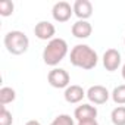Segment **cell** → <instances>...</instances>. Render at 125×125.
<instances>
[{
    "instance_id": "cell-1",
    "label": "cell",
    "mask_w": 125,
    "mask_h": 125,
    "mask_svg": "<svg viewBox=\"0 0 125 125\" xmlns=\"http://www.w3.org/2000/svg\"><path fill=\"white\" fill-rule=\"evenodd\" d=\"M69 60L74 66L81 68L84 71H90L97 66L99 56H97V52L88 44H77L71 49Z\"/></svg>"
},
{
    "instance_id": "cell-2",
    "label": "cell",
    "mask_w": 125,
    "mask_h": 125,
    "mask_svg": "<svg viewBox=\"0 0 125 125\" xmlns=\"http://www.w3.org/2000/svg\"><path fill=\"white\" fill-rule=\"evenodd\" d=\"M68 52H69L68 43L63 38H60V37H54L44 47V50H43V60H44V63L49 65V66H56L66 57Z\"/></svg>"
},
{
    "instance_id": "cell-3",
    "label": "cell",
    "mask_w": 125,
    "mask_h": 125,
    "mask_svg": "<svg viewBox=\"0 0 125 125\" xmlns=\"http://www.w3.org/2000/svg\"><path fill=\"white\" fill-rule=\"evenodd\" d=\"M3 43H5L6 50L10 54H15V56L27 53V50L30 47V38L27 37L25 32H22L19 30L9 31L3 38Z\"/></svg>"
},
{
    "instance_id": "cell-4",
    "label": "cell",
    "mask_w": 125,
    "mask_h": 125,
    "mask_svg": "<svg viewBox=\"0 0 125 125\" xmlns=\"http://www.w3.org/2000/svg\"><path fill=\"white\" fill-rule=\"evenodd\" d=\"M47 81L53 88H68L71 83V77L68 71L63 68H53L47 75Z\"/></svg>"
},
{
    "instance_id": "cell-5",
    "label": "cell",
    "mask_w": 125,
    "mask_h": 125,
    "mask_svg": "<svg viewBox=\"0 0 125 125\" xmlns=\"http://www.w3.org/2000/svg\"><path fill=\"white\" fill-rule=\"evenodd\" d=\"M74 15V8L68 2H57L52 8V16L56 22H68Z\"/></svg>"
},
{
    "instance_id": "cell-6",
    "label": "cell",
    "mask_w": 125,
    "mask_h": 125,
    "mask_svg": "<svg viewBox=\"0 0 125 125\" xmlns=\"http://www.w3.org/2000/svg\"><path fill=\"white\" fill-rule=\"evenodd\" d=\"M110 97V93L106 87L103 85H91L88 90H87V99L90 100V103H94V104H104Z\"/></svg>"
},
{
    "instance_id": "cell-7",
    "label": "cell",
    "mask_w": 125,
    "mask_h": 125,
    "mask_svg": "<svg viewBox=\"0 0 125 125\" xmlns=\"http://www.w3.org/2000/svg\"><path fill=\"white\" fill-rule=\"evenodd\" d=\"M103 66L106 71L109 72H113L116 71L119 66H121V62H122V56L119 53V50L116 49H107L104 53H103Z\"/></svg>"
},
{
    "instance_id": "cell-8",
    "label": "cell",
    "mask_w": 125,
    "mask_h": 125,
    "mask_svg": "<svg viewBox=\"0 0 125 125\" xmlns=\"http://www.w3.org/2000/svg\"><path fill=\"white\" fill-rule=\"evenodd\" d=\"M34 34L38 40H43V41H50L54 38V34H56V28L52 22L49 21H40L38 24H35L34 27Z\"/></svg>"
},
{
    "instance_id": "cell-9",
    "label": "cell",
    "mask_w": 125,
    "mask_h": 125,
    "mask_svg": "<svg viewBox=\"0 0 125 125\" xmlns=\"http://www.w3.org/2000/svg\"><path fill=\"white\" fill-rule=\"evenodd\" d=\"M72 8H74V15L81 21H87L93 15V3L90 0H75Z\"/></svg>"
},
{
    "instance_id": "cell-10",
    "label": "cell",
    "mask_w": 125,
    "mask_h": 125,
    "mask_svg": "<svg viewBox=\"0 0 125 125\" xmlns=\"http://www.w3.org/2000/svg\"><path fill=\"white\" fill-rule=\"evenodd\" d=\"M74 118L80 121H87V119H96L97 118V107L90 104V103H83L75 107L74 110Z\"/></svg>"
},
{
    "instance_id": "cell-11",
    "label": "cell",
    "mask_w": 125,
    "mask_h": 125,
    "mask_svg": "<svg viewBox=\"0 0 125 125\" xmlns=\"http://www.w3.org/2000/svg\"><path fill=\"white\" fill-rule=\"evenodd\" d=\"M85 96H87V91H84V88L78 84H71L68 88H65V93H63L65 100L71 104L80 103Z\"/></svg>"
},
{
    "instance_id": "cell-12",
    "label": "cell",
    "mask_w": 125,
    "mask_h": 125,
    "mask_svg": "<svg viewBox=\"0 0 125 125\" xmlns=\"http://www.w3.org/2000/svg\"><path fill=\"white\" fill-rule=\"evenodd\" d=\"M71 32H72L74 37L84 40V38H88V37L91 35L93 27H91V24H90L88 21H81V19H78L75 24H72Z\"/></svg>"
},
{
    "instance_id": "cell-13",
    "label": "cell",
    "mask_w": 125,
    "mask_h": 125,
    "mask_svg": "<svg viewBox=\"0 0 125 125\" xmlns=\"http://www.w3.org/2000/svg\"><path fill=\"white\" fill-rule=\"evenodd\" d=\"M15 99H16V91L12 87H2L0 88V104L2 106L12 103Z\"/></svg>"
},
{
    "instance_id": "cell-14",
    "label": "cell",
    "mask_w": 125,
    "mask_h": 125,
    "mask_svg": "<svg viewBox=\"0 0 125 125\" xmlns=\"http://www.w3.org/2000/svg\"><path fill=\"white\" fill-rule=\"evenodd\" d=\"M110 121L113 125H125V106H116L110 113Z\"/></svg>"
},
{
    "instance_id": "cell-15",
    "label": "cell",
    "mask_w": 125,
    "mask_h": 125,
    "mask_svg": "<svg viewBox=\"0 0 125 125\" xmlns=\"http://www.w3.org/2000/svg\"><path fill=\"white\" fill-rule=\"evenodd\" d=\"M110 97L116 104L124 106L125 104V84H121V85L115 87L113 91L110 93Z\"/></svg>"
},
{
    "instance_id": "cell-16",
    "label": "cell",
    "mask_w": 125,
    "mask_h": 125,
    "mask_svg": "<svg viewBox=\"0 0 125 125\" xmlns=\"http://www.w3.org/2000/svg\"><path fill=\"white\" fill-rule=\"evenodd\" d=\"M50 125H75V121L71 115L68 113H62V115H57L52 122Z\"/></svg>"
},
{
    "instance_id": "cell-17",
    "label": "cell",
    "mask_w": 125,
    "mask_h": 125,
    "mask_svg": "<svg viewBox=\"0 0 125 125\" xmlns=\"http://www.w3.org/2000/svg\"><path fill=\"white\" fill-rule=\"evenodd\" d=\"M15 10V5L10 0H2L0 2V15L2 16H10Z\"/></svg>"
},
{
    "instance_id": "cell-18",
    "label": "cell",
    "mask_w": 125,
    "mask_h": 125,
    "mask_svg": "<svg viewBox=\"0 0 125 125\" xmlns=\"http://www.w3.org/2000/svg\"><path fill=\"white\" fill-rule=\"evenodd\" d=\"M12 124H13L12 113L6 109V106H2V109H0V125H12Z\"/></svg>"
},
{
    "instance_id": "cell-19",
    "label": "cell",
    "mask_w": 125,
    "mask_h": 125,
    "mask_svg": "<svg viewBox=\"0 0 125 125\" xmlns=\"http://www.w3.org/2000/svg\"><path fill=\"white\" fill-rule=\"evenodd\" d=\"M77 125H99L97 119H87V121H80Z\"/></svg>"
},
{
    "instance_id": "cell-20",
    "label": "cell",
    "mask_w": 125,
    "mask_h": 125,
    "mask_svg": "<svg viewBox=\"0 0 125 125\" xmlns=\"http://www.w3.org/2000/svg\"><path fill=\"white\" fill-rule=\"evenodd\" d=\"M25 125H41V124H40L38 121H35V119H31V121H28Z\"/></svg>"
},
{
    "instance_id": "cell-21",
    "label": "cell",
    "mask_w": 125,
    "mask_h": 125,
    "mask_svg": "<svg viewBox=\"0 0 125 125\" xmlns=\"http://www.w3.org/2000/svg\"><path fill=\"white\" fill-rule=\"evenodd\" d=\"M121 74H122V78L125 80V63L122 65V69H121Z\"/></svg>"
},
{
    "instance_id": "cell-22",
    "label": "cell",
    "mask_w": 125,
    "mask_h": 125,
    "mask_svg": "<svg viewBox=\"0 0 125 125\" xmlns=\"http://www.w3.org/2000/svg\"><path fill=\"white\" fill-rule=\"evenodd\" d=\"M124 44H125V38H124Z\"/></svg>"
}]
</instances>
